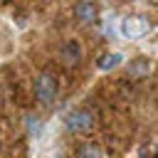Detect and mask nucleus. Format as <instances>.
Here are the masks:
<instances>
[{
  "label": "nucleus",
  "instance_id": "nucleus-1",
  "mask_svg": "<svg viewBox=\"0 0 158 158\" xmlns=\"http://www.w3.org/2000/svg\"><path fill=\"white\" fill-rule=\"evenodd\" d=\"M35 96H37V101L44 104V106L54 101V96H57V79H54V74L40 72V74L35 77Z\"/></svg>",
  "mask_w": 158,
  "mask_h": 158
},
{
  "label": "nucleus",
  "instance_id": "nucleus-2",
  "mask_svg": "<svg viewBox=\"0 0 158 158\" xmlns=\"http://www.w3.org/2000/svg\"><path fill=\"white\" fill-rule=\"evenodd\" d=\"M121 32H123L128 40H138V37H143V35L151 32V22H148V17H143V15H131V17L123 20Z\"/></svg>",
  "mask_w": 158,
  "mask_h": 158
},
{
  "label": "nucleus",
  "instance_id": "nucleus-3",
  "mask_svg": "<svg viewBox=\"0 0 158 158\" xmlns=\"http://www.w3.org/2000/svg\"><path fill=\"white\" fill-rule=\"evenodd\" d=\"M64 123H67V128H69L72 133H86V131H91V126H94V116H91L89 111H84V109H77V111H72V114L64 118Z\"/></svg>",
  "mask_w": 158,
  "mask_h": 158
},
{
  "label": "nucleus",
  "instance_id": "nucleus-4",
  "mask_svg": "<svg viewBox=\"0 0 158 158\" xmlns=\"http://www.w3.org/2000/svg\"><path fill=\"white\" fill-rule=\"evenodd\" d=\"M81 54H84V49H81V44L77 40H64L62 47H59V59L67 67H77L81 62Z\"/></svg>",
  "mask_w": 158,
  "mask_h": 158
},
{
  "label": "nucleus",
  "instance_id": "nucleus-5",
  "mask_svg": "<svg viewBox=\"0 0 158 158\" xmlns=\"http://www.w3.org/2000/svg\"><path fill=\"white\" fill-rule=\"evenodd\" d=\"M74 17L79 20V22H84V25H89V22H94L96 20V5L94 2H77V7H74Z\"/></svg>",
  "mask_w": 158,
  "mask_h": 158
},
{
  "label": "nucleus",
  "instance_id": "nucleus-6",
  "mask_svg": "<svg viewBox=\"0 0 158 158\" xmlns=\"http://www.w3.org/2000/svg\"><path fill=\"white\" fill-rule=\"evenodd\" d=\"M121 59H123V54H121V52H106V54H101V57L96 59V67H99L101 72H109V69L118 67V64H121Z\"/></svg>",
  "mask_w": 158,
  "mask_h": 158
},
{
  "label": "nucleus",
  "instance_id": "nucleus-7",
  "mask_svg": "<svg viewBox=\"0 0 158 158\" xmlns=\"http://www.w3.org/2000/svg\"><path fill=\"white\" fill-rule=\"evenodd\" d=\"M77 158H101V148H99V146H94V143H86V146H81V148H79Z\"/></svg>",
  "mask_w": 158,
  "mask_h": 158
},
{
  "label": "nucleus",
  "instance_id": "nucleus-8",
  "mask_svg": "<svg viewBox=\"0 0 158 158\" xmlns=\"http://www.w3.org/2000/svg\"><path fill=\"white\" fill-rule=\"evenodd\" d=\"M138 156L141 158H158V146H143L138 151Z\"/></svg>",
  "mask_w": 158,
  "mask_h": 158
}]
</instances>
